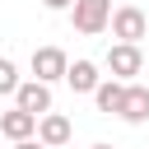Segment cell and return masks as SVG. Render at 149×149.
I'll return each instance as SVG.
<instances>
[{
    "label": "cell",
    "instance_id": "6da1fadb",
    "mask_svg": "<svg viewBox=\"0 0 149 149\" xmlns=\"http://www.w3.org/2000/svg\"><path fill=\"white\" fill-rule=\"evenodd\" d=\"M107 19H112V0H70V23L79 37L107 33Z\"/></svg>",
    "mask_w": 149,
    "mask_h": 149
},
{
    "label": "cell",
    "instance_id": "7a4b0ae2",
    "mask_svg": "<svg viewBox=\"0 0 149 149\" xmlns=\"http://www.w3.org/2000/svg\"><path fill=\"white\" fill-rule=\"evenodd\" d=\"M107 28H112L116 42H144V37H149V19H144L140 5H121V9H112Z\"/></svg>",
    "mask_w": 149,
    "mask_h": 149
},
{
    "label": "cell",
    "instance_id": "3957f363",
    "mask_svg": "<svg viewBox=\"0 0 149 149\" xmlns=\"http://www.w3.org/2000/svg\"><path fill=\"white\" fill-rule=\"evenodd\" d=\"M102 65L112 70V79H135L144 70V51H140V42H112Z\"/></svg>",
    "mask_w": 149,
    "mask_h": 149
},
{
    "label": "cell",
    "instance_id": "277c9868",
    "mask_svg": "<svg viewBox=\"0 0 149 149\" xmlns=\"http://www.w3.org/2000/svg\"><path fill=\"white\" fill-rule=\"evenodd\" d=\"M65 65H70V56H65L61 47H33V61H28L33 79H42V84H56V79L65 74Z\"/></svg>",
    "mask_w": 149,
    "mask_h": 149
},
{
    "label": "cell",
    "instance_id": "5b68a950",
    "mask_svg": "<svg viewBox=\"0 0 149 149\" xmlns=\"http://www.w3.org/2000/svg\"><path fill=\"white\" fill-rule=\"evenodd\" d=\"M14 107H23V112H33V116L51 112V84H42V79H19V88H14Z\"/></svg>",
    "mask_w": 149,
    "mask_h": 149
},
{
    "label": "cell",
    "instance_id": "8992f818",
    "mask_svg": "<svg viewBox=\"0 0 149 149\" xmlns=\"http://www.w3.org/2000/svg\"><path fill=\"white\" fill-rule=\"evenodd\" d=\"M116 116H121V121H130V126H144V121H149V88H144V84H135V79H126V93H121Z\"/></svg>",
    "mask_w": 149,
    "mask_h": 149
},
{
    "label": "cell",
    "instance_id": "52a82bcc",
    "mask_svg": "<svg viewBox=\"0 0 149 149\" xmlns=\"http://www.w3.org/2000/svg\"><path fill=\"white\" fill-rule=\"evenodd\" d=\"M47 149H61V144H70V135H74V126H70V116H61V112H42L37 116V130H33Z\"/></svg>",
    "mask_w": 149,
    "mask_h": 149
},
{
    "label": "cell",
    "instance_id": "ba28073f",
    "mask_svg": "<svg viewBox=\"0 0 149 149\" xmlns=\"http://www.w3.org/2000/svg\"><path fill=\"white\" fill-rule=\"evenodd\" d=\"M33 130H37V116H33V112H23V107L0 112V140H23V135H33Z\"/></svg>",
    "mask_w": 149,
    "mask_h": 149
},
{
    "label": "cell",
    "instance_id": "9c48e42d",
    "mask_svg": "<svg viewBox=\"0 0 149 149\" xmlns=\"http://www.w3.org/2000/svg\"><path fill=\"white\" fill-rule=\"evenodd\" d=\"M121 93H126V79H112V74H107V79H98V84H93V93H88V98L98 102V112L116 116V107H121Z\"/></svg>",
    "mask_w": 149,
    "mask_h": 149
},
{
    "label": "cell",
    "instance_id": "30bf717a",
    "mask_svg": "<svg viewBox=\"0 0 149 149\" xmlns=\"http://www.w3.org/2000/svg\"><path fill=\"white\" fill-rule=\"evenodd\" d=\"M61 79H65V84H70L74 93H93V84H98L102 74H98V65H93V61H70Z\"/></svg>",
    "mask_w": 149,
    "mask_h": 149
},
{
    "label": "cell",
    "instance_id": "8fae6325",
    "mask_svg": "<svg viewBox=\"0 0 149 149\" xmlns=\"http://www.w3.org/2000/svg\"><path fill=\"white\" fill-rule=\"evenodd\" d=\"M14 88H19V65L0 56V98H14Z\"/></svg>",
    "mask_w": 149,
    "mask_h": 149
},
{
    "label": "cell",
    "instance_id": "7c38bea8",
    "mask_svg": "<svg viewBox=\"0 0 149 149\" xmlns=\"http://www.w3.org/2000/svg\"><path fill=\"white\" fill-rule=\"evenodd\" d=\"M9 144H14V149H47V144H42L37 135H23V140H9Z\"/></svg>",
    "mask_w": 149,
    "mask_h": 149
},
{
    "label": "cell",
    "instance_id": "4fadbf2b",
    "mask_svg": "<svg viewBox=\"0 0 149 149\" xmlns=\"http://www.w3.org/2000/svg\"><path fill=\"white\" fill-rule=\"evenodd\" d=\"M42 5H47L51 14H61V9H70V0H42Z\"/></svg>",
    "mask_w": 149,
    "mask_h": 149
},
{
    "label": "cell",
    "instance_id": "5bb4252c",
    "mask_svg": "<svg viewBox=\"0 0 149 149\" xmlns=\"http://www.w3.org/2000/svg\"><path fill=\"white\" fill-rule=\"evenodd\" d=\"M93 149H112V144H93Z\"/></svg>",
    "mask_w": 149,
    "mask_h": 149
}]
</instances>
